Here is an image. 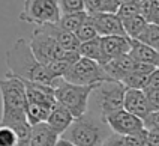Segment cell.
<instances>
[{
	"label": "cell",
	"mask_w": 159,
	"mask_h": 146,
	"mask_svg": "<svg viewBox=\"0 0 159 146\" xmlns=\"http://www.w3.org/2000/svg\"><path fill=\"white\" fill-rule=\"evenodd\" d=\"M102 48H104L105 60H107V64H108V62L114 60L117 57L129 54L131 53V48H132V39L128 36L102 38Z\"/></svg>",
	"instance_id": "cell-13"
},
{
	"label": "cell",
	"mask_w": 159,
	"mask_h": 146,
	"mask_svg": "<svg viewBox=\"0 0 159 146\" xmlns=\"http://www.w3.org/2000/svg\"><path fill=\"white\" fill-rule=\"evenodd\" d=\"M26 86V93H27V102L32 104H41V106H47V107H54L57 104L56 100V93L54 89L45 84H39V83H32V82H23Z\"/></svg>",
	"instance_id": "cell-12"
},
{
	"label": "cell",
	"mask_w": 159,
	"mask_h": 146,
	"mask_svg": "<svg viewBox=\"0 0 159 146\" xmlns=\"http://www.w3.org/2000/svg\"><path fill=\"white\" fill-rule=\"evenodd\" d=\"M75 36L78 38V41L81 42V44H84V42H89V41H93V39L99 38L98 30H96V27H95V24H93V21H92L90 17H89V18L86 20V23L78 29V32L75 33Z\"/></svg>",
	"instance_id": "cell-28"
},
{
	"label": "cell",
	"mask_w": 159,
	"mask_h": 146,
	"mask_svg": "<svg viewBox=\"0 0 159 146\" xmlns=\"http://www.w3.org/2000/svg\"><path fill=\"white\" fill-rule=\"evenodd\" d=\"M59 8L62 15H71L86 11L84 0H59Z\"/></svg>",
	"instance_id": "cell-29"
},
{
	"label": "cell",
	"mask_w": 159,
	"mask_h": 146,
	"mask_svg": "<svg viewBox=\"0 0 159 146\" xmlns=\"http://www.w3.org/2000/svg\"><path fill=\"white\" fill-rule=\"evenodd\" d=\"M141 15V0H123L117 12V17L125 21L132 17Z\"/></svg>",
	"instance_id": "cell-25"
},
{
	"label": "cell",
	"mask_w": 159,
	"mask_h": 146,
	"mask_svg": "<svg viewBox=\"0 0 159 146\" xmlns=\"http://www.w3.org/2000/svg\"><path fill=\"white\" fill-rule=\"evenodd\" d=\"M134 66H135V60L129 54H126L104 65V71H105L108 80L122 83L129 74L134 73Z\"/></svg>",
	"instance_id": "cell-14"
},
{
	"label": "cell",
	"mask_w": 159,
	"mask_h": 146,
	"mask_svg": "<svg viewBox=\"0 0 159 146\" xmlns=\"http://www.w3.org/2000/svg\"><path fill=\"white\" fill-rule=\"evenodd\" d=\"M129 56L135 62H141V64H147L155 68H159V53L138 41H132V48H131Z\"/></svg>",
	"instance_id": "cell-18"
},
{
	"label": "cell",
	"mask_w": 159,
	"mask_h": 146,
	"mask_svg": "<svg viewBox=\"0 0 159 146\" xmlns=\"http://www.w3.org/2000/svg\"><path fill=\"white\" fill-rule=\"evenodd\" d=\"M56 146H74L71 142H68V140H65V139H60L59 142H57V145Z\"/></svg>",
	"instance_id": "cell-35"
},
{
	"label": "cell",
	"mask_w": 159,
	"mask_h": 146,
	"mask_svg": "<svg viewBox=\"0 0 159 146\" xmlns=\"http://www.w3.org/2000/svg\"><path fill=\"white\" fill-rule=\"evenodd\" d=\"M2 95V127H14L27 120V93L23 80L5 77L0 80Z\"/></svg>",
	"instance_id": "cell-2"
},
{
	"label": "cell",
	"mask_w": 159,
	"mask_h": 146,
	"mask_svg": "<svg viewBox=\"0 0 159 146\" xmlns=\"http://www.w3.org/2000/svg\"><path fill=\"white\" fill-rule=\"evenodd\" d=\"M86 12L89 15L98 14H117L120 8V0H84Z\"/></svg>",
	"instance_id": "cell-20"
},
{
	"label": "cell",
	"mask_w": 159,
	"mask_h": 146,
	"mask_svg": "<svg viewBox=\"0 0 159 146\" xmlns=\"http://www.w3.org/2000/svg\"><path fill=\"white\" fill-rule=\"evenodd\" d=\"M111 134L113 131L104 118L89 110L87 115L74 120L62 139L71 142L74 146H102Z\"/></svg>",
	"instance_id": "cell-3"
},
{
	"label": "cell",
	"mask_w": 159,
	"mask_h": 146,
	"mask_svg": "<svg viewBox=\"0 0 159 146\" xmlns=\"http://www.w3.org/2000/svg\"><path fill=\"white\" fill-rule=\"evenodd\" d=\"M141 17L149 24L159 26V0H141Z\"/></svg>",
	"instance_id": "cell-24"
},
{
	"label": "cell",
	"mask_w": 159,
	"mask_h": 146,
	"mask_svg": "<svg viewBox=\"0 0 159 146\" xmlns=\"http://www.w3.org/2000/svg\"><path fill=\"white\" fill-rule=\"evenodd\" d=\"M18 146H29V142H23V143H20Z\"/></svg>",
	"instance_id": "cell-36"
},
{
	"label": "cell",
	"mask_w": 159,
	"mask_h": 146,
	"mask_svg": "<svg viewBox=\"0 0 159 146\" xmlns=\"http://www.w3.org/2000/svg\"><path fill=\"white\" fill-rule=\"evenodd\" d=\"M89 18V14L84 12H78V14H71V15H62L60 21L57 23L59 27H62L66 32H71V33H77L78 29L86 23V20Z\"/></svg>",
	"instance_id": "cell-22"
},
{
	"label": "cell",
	"mask_w": 159,
	"mask_h": 146,
	"mask_svg": "<svg viewBox=\"0 0 159 146\" xmlns=\"http://www.w3.org/2000/svg\"><path fill=\"white\" fill-rule=\"evenodd\" d=\"M62 137L59 136L47 122L32 127L29 146H56Z\"/></svg>",
	"instance_id": "cell-15"
},
{
	"label": "cell",
	"mask_w": 159,
	"mask_h": 146,
	"mask_svg": "<svg viewBox=\"0 0 159 146\" xmlns=\"http://www.w3.org/2000/svg\"><path fill=\"white\" fill-rule=\"evenodd\" d=\"M65 80L78 86H98L99 83L107 82L108 77L102 65L86 57H80L65 75Z\"/></svg>",
	"instance_id": "cell-8"
},
{
	"label": "cell",
	"mask_w": 159,
	"mask_h": 146,
	"mask_svg": "<svg viewBox=\"0 0 159 146\" xmlns=\"http://www.w3.org/2000/svg\"><path fill=\"white\" fill-rule=\"evenodd\" d=\"M144 127H146V130L159 131V111H152L150 115L144 119Z\"/></svg>",
	"instance_id": "cell-31"
},
{
	"label": "cell",
	"mask_w": 159,
	"mask_h": 146,
	"mask_svg": "<svg viewBox=\"0 0 159 146\" xmlns=\"http://www.w3.org/2000/svg\"><path fill=\"white\" fill-rule=\"evenodd\" d=\"M74 120H75V118L72 116L68 110L65 107H62L60 104H56L53 111H51V115H50V118L47 120V124L62 137L68 131V128L74 124Z\"/></svg>",
	"instance_id": "cell-17"
},
{
	"label": "cell",
	"mask_w": 159,
	"mask_h": 146,
	"mask_svg": "<svg viewBox=\"0 0 159 146\" xmlns=\"http://www.w3.org/2000/svg\"><path fill=\"white\" fill-rule=\"evenodd\" d=\"M104 120L108 124V127L111 128V131L114 134H119V136L131 137L141 134L143 131H146L144 120L131 115V113H128L126 110L116 111L113 115L107 116Z\"/></svg>",
	"instance_id": "cell-9"
},
{
	"label": "cell",
	"mask_w": 159,
	"mask_h": 146,
	"mask_svg": "<svg viewBox=\"0 0 159 146\" xmlns=\"http://www.w3.org/2000/svg\"><path fill=\"white\" fill-rule=\"evenodd\" d=\"M30 47L35 57L42 65L48 66L56 60H78L80 53L66 51L51 35H48L42 27H36L32 33Z\"/></svg>",
	"instance_id": "cell-6"
},
{
	"label": "cell",
	"mask_w": 159,
	"mask_h": 146,
	"mask_svg": "<svg viewBox=\"0 0 159 146\" xmlns=\"http://www.w3.org/2000/svg\"><path fill=\"white\" fill-rule=\"evenodd\" d=\"M126 87L123 83L107 80L99 83L92 93V111L105 119L116 111L123 110Z\"/></svg>",
	"instance_id": "cell-5"
},
{
	"label": "cell",
	"mask_w": 159,
	"mask_h": 146,
	"mask_svg": "<svg viewBox=\"0 0 159 146\" xmlns=\"http://www.w3.org/2000/svg\"><path fill=\"white\" fill-rule=\"evenodd\" d=\"M146 91H159V68L155 71V73L150 74Z\"/></svg>",
	"instance_id": "cell-33"
},
{
	"label": "cell",
	"mask_w": 159,
	"mask_h": 146,
	"mask_svg": "<svg viewBox=\"0 0 159 146\" xmlns=\"http://www.w3.org/2000/svg\"><path fill=\"white\" fill-rule=\"evenodd\" d=\"M147 26H149V23L141 15H137V17H132V18L123 21L125 32H126L128 38H131L132 41H137L138 38L141 36V33L146 30Z\"/></svg>",
	"instance_id": "cell-23"
},
{
	"label": "cell",
	"mask_w": 159,
	"mask_h": 146,
	"mask_svg": "<svg viewBox=\"0 0 159 146\" xmlns=\"http://www.w3.org/2000/svg\"><path fill=\"white\" fill-rule=\"evenodd\" d=\"M149 77L150 75H146V74H140V73H131L126 78H125L123 84L126 89H135V91H146L147 87V83H149Z\"/></svg>",
	"instance_id": "cell-27"
},
{
	"label": "cell",
	"mask_w": 159,
	"mask_h": 146,
	"mask_svg": "<svg viewBox=\"0 0 159 146\" xmlns=\"http://www.w3.org/2000/svg\"><path fill=\"white\" fill-rule=\"evenodd\" d=\"M95 27L98 30V35L101 38L107 36H128L123 27V21L117 17V14H98V15H89Z\"/></svg>",
	"instance_id": "cell-10"
},
{
	"label": "cell",
	"mask_w": 159,
	"mask_h": 146,
	"mask_svg": "<svg viewBox=\"0 0 159 146\" xmlns=\"http://www.w3.org/2000/svg\"><path fill=\"white\" fill-rule=\"evenodd\" d=\"M146 139H147V130L143 131L141 134L131 137L119 136V134H111V136L104 142L102 146H146Z\"/></svg>",
	"instance_id": "cell-21"
},
{
	"label": "cell",
	"mask_w": 159,
	"mask_h": 146,
	"mask_svg": "<svg viewBox=\"0 0 159 146\" xmlns=\"http://www.w3.org/2000/svg\"><path fill=\"white\" fill-rule=\"evenodd\" d=\"M62 18L57 0H26L20 14V20L33 23L38 27L47 24H57Z\"/></svg>",
	"instance_id": "cell-7"
},
{
	"label": "cell",
	"mask_w": 159,
	"mask_h": 146,
	"mask_svg": "<svg viewBox=\"0 0 159 146\" xmlns=\"http://www.w3.org/2000/svg\"><path fill=\"white\" fill-rule=\"evenodd\" d=\"M20 140L15 131L9 127H2L0 125V146H18Z\"/></svg>",
	"instance_id": "cell-30"
},
{
	"label": "cell",
	"mask_w": 159,
	"mask_h": 146,
	"mask_svg": "<svg viewBox=\"0 0 159 146\" xmlns=\"http://www.w3.org/2000/svg\"><path fill=\"white\" fill-rule=\"evenodd\" d=\"M123 110H126L128 113H131V115L144 120L152 113V107L149 104L146 92L135 91V89H126Z\"/></svg>",
	"instance_id": "cell-11"
},
{
	"label": "cell",
	"mask_w": 159,
	"mask_h": 146,
	"mask_svg": "<svg viewBox=\"0 0 159 146\" xmlns=\"http://www.w3.org/2000/svg\"><path fill=\"white\" fill-rule=\"evenodd\" d=\"M95 87L96 86L72 84L68 83L65 78H60L54 87V93H56L57 104L65 107L75 119H80L84 115H87L90 98Z\"/></svg>",
	"instance_id": "cell-4"
},
{
	"label": "cell",
	"mask_w": 159,
	"mask_h": 146,
	"mask_svg": "<svg viewBox=\"0 0 159 146\" xmlns=\"http://www.w3.org/2000/svg\"><path fill=\"white\" fill-rule=\"evenodd\" d=\"M78 53L81 57H86V59H90L93 62H98V64L102 65V66L107 64L104 48H102V38L101 36L93 39V41H89V42L81 44Z\"/></svg>",
	"instance_id": "cell-19"
},
{
	"label": "cell",
	"mask_w": 159,
	"mask_h": 146,
	"mask_svg": "<svg viewBox=\"0 0 159 146\" xmlns=\"http://www.w3.org/2000/svg\"><path fill=\"white\" fill-rule=\"evenodd\" d=\"M147 95L152 111H159V91H144Z\"/></svg>",
	"instance_id": "cell-32"
},
{
	"label": "cell",
	"mask_w": 159,
	"mask_h": 146,
	"mask_svg": "<svg viewBox=\"0 0 159 146\" xmlns=\"http://www.w3.org/2000/svg\"><path fill=\"white\" fill-rule=\"evenodd\" d=\"M138 42H141L144 45L150 47L153 50H156L159 53V26L155 24H149L146 30L141 33V36L137 39Z\"/></svg>",
	"instance_id": "cell-26"
},
{
	"label": "cell",
	"mask_w": 159,
	"mask_h": 146,
	"mask_svg": "<svg viewBox=\"0 0 159 146\" xmlns=\"http://www.w3.org/2000/svg\"><path fill=\"white\" fill-rule=\"evenodd\" d=\"M42 29L48 35H51L66 51H72V53H78L80 51L81 42L78 41V38L75 36V33L66 32L62 27H59L57 24H47V26H42Z\"/></svg>",
	"instance_id": "cell-16"
},
{
	"label": "cell",
	"mask_w": 159,
	"mask_h": 146,
	"mask_svg": "<svg viewBox=\"0 0 159 146\" xmlns=\"http://www.w3.org/2000/svg\"><path fill=\"white\" fill-rule=\"evenodd\" d=\"M146 146H159V131H155V130H147Z\"/></svg>",
	"instance_id": "cell-34"
},
{
	"label": "cell",
	"mask_w": 159,
	"mask_h": 146,
	"mask_svg": "<svg viewBox=\"0 0 159 146\" xmlns=\"http://www.w3.org/2000/svg\"><path fill=\"white\" fill-rule=\"evenodd\" d=\"M5 62L8 66L5 77H15L23 82L39 83L53 89L60 80L54 77L53 73L36 59L30 47V41L24 38L17 39L15 44L6 51Z\"/></svg>",
	"instance_id": "cell-1"
}]
</instances>
